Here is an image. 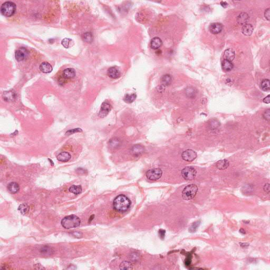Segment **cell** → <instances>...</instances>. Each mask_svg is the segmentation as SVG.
I'll return each instance as SVG.
<instances>
[{"label": "cell", "mask_w": 270, "mask_h": 270, "mask_svg": "<svg viewBox=\"0 0 270 270\" xmlns=\"http://www.w3.org/2000/svg\"><path fill=\"white\" fill-rule=\"evenodd\" d=\"M75 71L73 68L66 69L62 73V76L65 79H71L75 77Z\"/></svg>", "instance_id": "e0dca14e"}, {"label": "cell", "mask_w": 270, "mask_h": 270, "mask_svg": "<svg viewBox=\"0 0 270 270\" xmlns=\"http://www.w3.org/2000/svg\"><path fill=\"white\" fill-rule=\"evenodd\" d=\"M198 188L195 184H190L186 186L182 192V196L184 200H192L195 197L197 193Z\"/></svg>", "instance_id": "277c9868"}, {"label": "cell", "mask_w": 270, "mask_h": 270, "mask_svg": "<svg viewBox=\"0 0 270 270\" xmlns=\"http://www.w3.org/2000/svg\"><path fill=\"white\" fill-rule=\"evenodd\" d=\"M16 10V5L12 2H6L3 3L1 7V12L4 17L12 16Z\"/></svg>", "instance_id": "3957f363"}, {"label": "cell", "mask_w": 270, "mask_h": 270, "mask_svg": "<svg viewBox=\"0 0 270 270\" xmlns=\"http://www.w3.org/2000/svg\"><path fill=\"white\" fill-rule=\"evenodd\" d=\"M82 39L86 42L91 43L93 41V36L90 32H86L82 35Z\"/></svg>", "instance_id": "f1b7e54d"}, {"label": "cell", "mask_w": 270, "mask_h": 270, "mask_svg": "<svg viewBox=\"0 0 270 270\" xmlns=\"http://www.w3.org/2000/svg\"><path fill=\"white\" fill-rule=\"evenodd\" d=\"M234 65L232 61L224 59L222 62V68L224 71L229 72L232 70Z\"/></svg>", "instance_id": "5bb4252c"}, {"label": "cell", "mask_w": 270, "mask_h": 270, "mask_svg": "<svg viewBox=\"0 0 270 270\" xmlns=\"http://www.w3.org/2000/svg\"><path fill=\"white\" fill-rule=\"evenodd\" d=\"M82 132L81 129H80V128H77V129H72V130H68V132H66V134H68V135H70L71 134H74V133H75V132Z\"/></svg>", "instance_id": "e575fe53"}, {"label": "cell", "mask_w": 270, "mask_h": 270, "mask_svg": "<svg viewBox=\"0 0 270 270\" xmlns=\"http://www.w3.org/2000/svg\"><path fill=\"white\" fill-rule=\"evenodd\" d=\"M230 162L227 160H220L216 162V166L220 170H224L228 168Z\"/></svg>", "instance_id": "44dd1931"}, {"label": "cell", "mask_w": 270, "mask_h": 270, "mask_svg": "<svg viewBox=\"0 0 270 270\" xmlns=\"http://www.w3.org/2000/svg\"><path fill=\"white\" fill-rule=\"evenodd\" d=\"M119 268L121 270H132V266L131 263L127 261H124L120 264Z\"/></svg>", "instance_id": "4316f807"}, {"label": "cell", "mask_w": 270, "mask_h": 270, "mask_svg": "<svg viewBox=\"0 0 270 270\" xmlns=\"http://www.w3.org/2000/svg\"><path fill=\"white\" fill-rule=\"evenodd\" d=\"M159 235L162 239H164L165 236V230H160L159 231Z\"/></svg>", "instance_id": "f35d334b"}, {"label": "cell", "mask_w": 270, "mask_h": 270, "mask_svg": "<svg viewBox=\"0 0 270 270\" xmlns=\"http://www.w3.org/2000/svg\"><path fill=\"white\" fill-rule=\"evenodd\" d=\"M254 28L253 26L251 24H246L243 26L242 28V32L243 34L247 36L251 35L253 32Z\"/></svg>", "instance_id": "ac0fdd59"}, {"label": "cell", "mask_w": 270, "mask_h": 270, "mask_svg": "<svg viewBox=\"0 0 270 270\" xmlns=\"http://www.w3.org/2000/svg\"><path fill=\"white\" fill-rule=\"evenodd\" d=\"M131 205V201L125 195H120L116 197L113 200V207L117 211L124 212L128 210Z\"/></svg>", "instance_id": "6da1fadb"}, {"label": "cell", "mask_w": 270, "mask_h": 270, "mask_svg": "<svg viewBox=\"0 0 270 270\" xmlns=\"http://www.w3.org/2000/svg\"><path fill=\"white\" fill-rule=\"evenodd\" d=\"M264 17H265L266 19L268 21H270V9L269 8H268V9L266 10L265 13H264Z\"/></svg>", "instance_id": "d590c367"}, {"label": "cell", "mask_w": 270, "mask_h": 270, "mask_svg": "<svg viewBox=\"0 0 270 270\" xmlns=\"http://www.w3.org/2000/svg\"><path fill=\"white\" fill-rule=\"evenodd\" d=\"M71 157V156L69 153L64 151V152L60 153L59 155H58L56 158H57V160L60 162H67L70 160Z\"/></svg>", "instance_id": "d6986e66"}, {"label": "cell", "mask_w": 270, "mask_h": 270, "mask_svg": "<svg viewBox=\"0 0 270 270\" xmlns=\"http://www.w3.org/2000/svg\"><path fill=\"white\" fill-rule=\"evenodd\" d=\"M162 40L158 37H155L151 40L150 47L153 49L157 50L162 46Z\"/></svg>", "instance_id": "2e32d148"}, {"label": "cell", "mask_w": 270, "mask_h": 270, "mask_svg": "<svg viewBox=\"0 0 270 270\" xmlns=\"http://www.w3.org/2000/svg\"><path fill=\"white\" fill-rule=\"evenodd\" d=\"M72 40H71L69 38H65L64 40H62L61 41V44L64 46V47L66 48H69L70 47L71 45H72Z\"/></svg>", "instance_id": "f546056e"}, {"label": "cell", "mask_w": 270, "mask_h": 270, "mask_svg": "<svg viewBox=\"0 0 270 270\" xmlns=\"http://www.w3.org/2000/svg\"><path fill=\"white\" fill-rule=\"evenodd\" d=\"M69 192L74 194H79L82 192V187L80 185H72L69 188Z\"/></svg>", "instance_id": "d4e9b609"}, {"label": "cell", "mask_w": 270, "mask_h": 270, "mask_svg": "<svg viewBox=\"0 0 270 270\" xmlns=\"http://www.w3.org/2000/svg\"><path fill=\"white\" fill-rule=\"evenodd\" d=\"M108 75L112 79H117L120 77V72L119 70L116 67H111L107 71Z\"/></svg>", "instance_id": "7c38bea8"}, {"label": "cell", "mask_w": 270, "mask_h": 270, "mask_svg": "<svg viewBox=\"0 0 270 270\" xmlns=\"http://www.w3.org/2000/svg\"><path fill=\"white\" fill-rule=\"evenodd\" d=\"M111 109V106L110 104L108 103V102H104L101 105V109L99 113V117L101 118L105 117L107 115L108 113H109Z\"/></svg>", "instance_id": "9c48e42d"}, {"label": "cell", "mask_w": 270, "mask_h": 270, "mask_svg": "<svg viewBox=\"0 0 270 270\" xmlns=\"http://www.w3.org/2000/svg\"><path fill=\"white\" fill-rule=\"evenodd\" d=\"M144 151L143 146L140 145H136L133 146L131 150V153L134 156H138L143 154Z\"/></svg>", "instance_id": "9a60e30c"}, {"label": "cell", "mask_w": 270, "mask_h": 270, "mask_svg": "<svg viewBox=\"0 0 270 270\" xmlns=\"http://www.w3.org/2000/svg\"><path fill=\"white\" fill-rule=\"evenodd\" d=\"M191 261H192V256L190 255H189L185 260V265L187 266H189L190 265Z\"/></svg>", "instance_id": "74e56055"}, {"label": "cell", "mask_w": 270, "mask_h": 270, "mask_svg": "<svg viewBox=\"0 0 270 270\" xmlns=\"http://www.w3.org/2000/svg\"><path fill=\"white\" fill-rule=\"evenodd\" d=\"M200 221H196L194 223H193L192 225L190 228V231L192 232H194L196 230H197V228L200 226Z\"/></svg>", "instance_id": "4dcf8cb0"}, {"label": "cell", "mask_w": 270, "mask_h": 270, "mask_svg": "<svg viewBox=\"0 0 270 270\" xmlns=\"http://www.w3.org/2000/svg\"><path fill=\"white\" fill-rule=\"evenodd\" d=\"M261 87L262 89L264 90V91H267L270 90V80H269V79L263 80L262 81V82H261Z\"/></svg>", "instance_id": "484cf974"}, {"label": "cell", "mask_w": 270, "mask_h": 270, "mask_svg": "<svg viewBox=\"0 0 270 270\" xmlns=\"http://www.w3.org/2000/svg\"><path fill=\"white\" fill-rule=\"evenodd\" d=\"M181 157L184 160L188 162H193V160H194L196 158L197 154L194 150H192V149H187L184 151L181 155Z\"/></svg>", "instance_id": "52a82bcc"}, {"label": "cell", "mask_w": 270, "mask_h": 270, "mask_svg": "<svg viewBox=\"0 0 270 270\" xmlns=\"http://www.w3.org/2000/svg\"><path fill=\"white\" fill-rule=\"evenodd\" d=\"M136 94H127L125 96L124 98V101L127 103H132L135 101L136 98Z\"/></svg>", "instance_id": "83f0119b"}, {"label": "cell", "mask_w": 270, "mask_h": 270, "mask_svg": "<svg viewBox=\"0 0 270 270\" xmlns=\"http://www.w3.org/2000/svg\"><path fill=\"white\" fill-rule=\"evenodd\" d=\"M162 170L160 168L150 169L146 173L147 178L150 181H157L162 177Z\"/></svg>", "instance_id": "8992f818"}, {"label": "cell", "mask_w": 270, "mask_h": 270, "mask_svg": "<svg viewBox=\"0 0 270 270\" xmlns=\"http://www.w3.org/2000/svg\"><path fill=\"white\" fill-rule=\"evenodd\" d=\"M263 117L264 118L266 119V120H267L268 121H269L270 120V109H268L267 110H266L265 111V113H264L263 114Z\"/></svg>", "instance_id": "836d02e7"}, {"label": "cell", "mask_w": 270, "mask_h": 270, "mask_svg": "<svg viewBox=\"0 0 270 270\" xmlns=\"http://www.w3.org/2000/svg\"><path fill=\"white\" fill-rule=\"evenodd\" d=\"M221 4L223 7L225 8V7H226L228 6V4L226 2H223H223H221Z\"/></svg>", "instance_id": "b9f144b4"}, {"label": "cell", "mask_w": 270, "mask_h": 270, "mask_svg": "<svg viewBox=\"0 0 270 270\" xmlns=\"http://www.w3.org/2000/svg\"><path fill=\"white\" fill-rule=\"evenodd\" d=\"M28 50L24 48H21L15 52V57L18 61H21L26 59L28 56Z\"/></svg>", "instance_id": "ba28073f"}, {"label": "cell", "mask_w": 270, "mask_h": 270, "mask_svg": "<svg viewBox=\"0 0 270 270\" xmlns=\"http://www.w3.org/2000/svg\"><path fill=\"white\" fill-rule=\"evenodd\" d=\"M263 190L266 192V193L269 194L270 193V184L269 183H266L263 187Z\"/></svg>", "instance_id": "8d00e7d4"}, {"label": "cell", "mask_w": 270, "mask_h": 270, "mask_svg": "<svg viewBox=\"0 0 270 270\" xmlns=\"http://www.w3.org/2000/svg\"><path fill=\"white\" fill-rule=\"evenodd\" d=\"M15 98V94L13 91H5L3 94V98L5 101H13Z\"/></svg>", "instance_id": "603a6c76"}, {"label": "cell", "mask_w": 270, "mask_h": 270, "mask_svg": "<svg viewBox=\"0 0 270 270\" xmlns=\"http://www.w3.org/2000/svg\"><path fill=\"white\" fill-rule=\"evenodd\" d=\"M73 235L75 237H80L82 236V234L81 233L79 232H75L73 233Z\"/></svg>", "instance_id": "60d3db41"}, {"label": "cell", "mask_w": 270, "mask_h": 270, "mask_svg": "<svg viewBox=\"0 0 270 270\" xmlns=\"http://www.w3.org/2000/svg\"><path fill=\"white\" fill-rule=\"evenodd\" d=\"M270 96L268 95V96L266 97V98L263 99V101L266 103H269L270 102Z\"/></svg>", "instance_id": "ab89813d"}, {"label": "cell", "mask_w": 270, "mask_h": 270, "mask_svg": "<svg viewBox=\"0 0 270 270\" xmlns=\"http://www.w3.org/2000/svg\"><path fill=\"white\" fill-rule=\"evenodd\" d=\"M209 31L212 34H217L220 33L223 30V25L220 23H213L209 27Z\"/></svg>", "instance_id": "30bf717a"}, {"label": "cell", "mask_w": 270, "mask_h": 270, "mask_svg": "<svg viewBox=\"0 0 270 270\" xmlns=\"http://www.w3.org/2000/svg\"><path fill=\"white\" fill-rule=\"evenodd\" d=\"M249 15L247 13L242 12L237 17V22L241 26H244L249 21Z\"/></svg>", "instance_id": "8fae6325"}, {"label": "cell", "mask_w": 270, "mask_h": 270, "mask_svg": "<svg viewBox=\"0 0 270 270\" xmlns=\"http://www.w3.org/2000/svg\"><path fill=\"white\" fill-rule=\"evenodd\" d=\"M162 83L163 86H168L171 84L172 82V77L169 75H163L161 79Z\"/></svg>", "instance_id": "cb8c5ba5"}, {"label": "cell", "mask_w": 270, "mask_h": 270, "mask_svg": "<svg viewBox=\"0 0 270 270\" xmlns=\"http://www.w3.org/2000/svg\"><path fill=\"white\" fill-rule=\"evenodd\" d=\"M7 190L12 194H15L18 192L20 190L19 184L15 182H12L7 186Z\"/></svg>", "instance_id": "7402d4cb"}, {"label": "cell", "mask_w": 270, "mask_h": 270, "mask_svg": "<svg viewBox=\"0 0 270 270\" xmlns=\"http://www.w3.org/2000/svg\"><path fill=\"white\" fill-rule=\"evenodd\" d=\"M40 70L43 73H48L51 72L53 70V68L50 64H49L48 62H45L41 64V65L40 66Z\"/></svg>", "instance_id": "ffe728a7"}, {"label": "cell", "mask_w": 270, "mask_h": 270, "mask_svg": "<svg viewBox=\"0 0 270 270\" xmlns=\"http://www.w3.org/2000/svg\"><path fill=\"white\" fill-rule=\"evenodd\" d=\"M235 52L232 49H228L226 50L224 52V59L228 60L229 61H232L235 58Z\"/></svg>", "instance_id": "4fadbf2b"}, {"label": "cell", "mask_w": 270, "mask_h": 270, "mask_svg": "<svg viewBox=\"0 0 270 270\" xmlns=\"http://www.w3.org/2000/svg\"><path fill=\"white\" fill-rule=\"evenodd\" d=\"M19 210L22 214H26L28 211V206L26 204H22L19 206Z\"/></svg>", "instance_id": "1f68e13d"}, {"label": "cell", "mask_w": 270, "mask_h": 270, "mask_svg": "<svg viewBox=\"0 0 270 270\" xmlns=\"http://www.w3.org/2000/svg\"><path fill=\"white\" fill-rule=\"evenodd\" d=\"M186 92H187V94H188L189 97H194L195 96V94H196L195 89L193 88H187V89L186 90Z\"/></svg>", "instance_id": "d6a6232c"}, {"label": "cell", "mask_w": 270, "mask_h": 270, "mask_svg": "<svg viewBox=\"0 0 270 270\" xmlns=\"http://www.w3.org/2000/svg\"><path fill=\"white\" fill-rule=\"evenodd\" d=\"M81 223L80 219L75 215L66 216L61 221V225L66 229L77 228Z\"/></svg>", "instance_id": "7a4b0ae2"}, {"label": "cell", "mask_w": 270, "mask_h": 270, "mask_svg": "<svg viewBox=\"0 0 270 270\" xmlns=\"http://www.w3.org/2000/svg\"><path fill=\"white\" fill-rule=\"evenodd\" d=\"M181 175L186 181H192L196 176V169L192 167H186L181 171Z\"/></svg>", "instance_id": "5b68a950"}]
</instances>
